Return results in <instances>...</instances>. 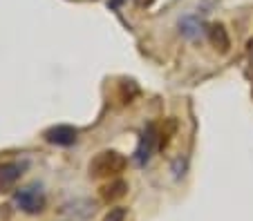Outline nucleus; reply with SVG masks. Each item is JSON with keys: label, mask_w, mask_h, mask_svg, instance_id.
Here are the masks:
<instances>
[{"label": "nucleus", "mask_w": 253, "mask_h": 221, "mask_svg": "<svg viewBox=\"0 0 253 221\" xmlns=\"http://www.w3.org/2000/svg\"><path fill=\"white\" fill-rule=\"evenodd\" d=\"M126 168V159L119 152H112V150H105L99 152L94 159L90 161V177L101 179V177H115L121 170Z\"/></svg>", "instance_id": "nucleus-1"}, {"label": "nucleus", "mask_w": 253, "mask_h": 221, "mask_svg": "<svg viewBox=\"0 0 253 221\" xmlns=\"http://www.w3.org/2000/svg\"><path fill=\"white\" fill-rule=\"evenodd\" d=\"M14 203L23 212H27V215H39V212H43V208H45L43 188H41L39 183H32V186L18 188V190H16V194H14Z\"/></svg>", "instance_id": "nucleus-2"}, {"label": "nucleus", "mask_w": 253, "mask_h": 221, "mask_svg": "<svg viewBox=\"0 0 253 221\" xmlns=\"http://www.w3.org/2000/svg\"><path fill=\"white\" fill-rule=\"evenodd\" d=\"M157 136H159V132L153 123H148L143 127L141 139H139V145H137V152H134V161H137L139 165H143L150 157H153L155 145H157Z\"/></svg>", "instance_id": "nucleus-3"}, {"label": "nucleus", "mask_w": 253, "mask_h": 221, "mask_svg": "<svg viewBox=\"0 0 253 221\" xmlns=\"http://www.w3.org/2000/svg\"><path fill=\"white\" fill-rule=\"evenodd\" d=\"M79 132L72 127V125H54V127H49L47 132H45V141L52 145H61V148H67V145H72L74 141H77Z\"/></svg>", "instance_id": "nucleus-4"}, {"label": "nucleus", "mask_w": 253, "mask_h": 221, "mask_svg": "<svg viewBox=\"0 0 253 221\" xmlns=\"http://www.w3.org/2000/svg\"><path fill=\"white\" fill-rule=\"evenodd\" d=\"M23 170H25V163H16V161L0 165V192H11L16 181L23 174Z\"/></svg>", "instance_id": "nucleus-5"}, {"label": "nucleus", "mask_w": 253, "mask_h": 221, "mask_svg": "<svg viewBox=\"0 0 253 221\" xmlns=\"http://www.w3.org/2000/svg\"><path fill=\"white\" fill-rule=\"evenodd\" d=\"M209 38L213 45H217L220 47V52H226V49L231 47V40H229V34H226V29L222 27V25H213V27L209 29Z\"/></svg>", "instance_id": "nucleus-6"}, {"label": "nucleus", "mask_w": 253, "mask_h": 221, "mask_svg": "<svg viewBox=\"0 0 253 221\" xmlns=\"http://www.w3.org/2000/svg\"><path fill=\"white\" fill-rule=\"evenodd\" d=\"M126 190H128V186L124 181H115L103 188V199L105 201H117V199H121L126 194Z\"/></svg>", "instance_id": "nucleus-7"}, {"label": "nucleus", "mask_w": 253, "mask_h": 221, "mask_svg": "<svg viewBox=\"0 0 253 221\" xmlns=\"http://www.w3.org/2000/svg\"><path fill=\"white\" fill-rule=\"evenodd\" d=\"M103 221H126V208H112Z\"/></svg>", "instance_id": "nucleus-8"}, {"label": "nucleus", "mask_w": 253, "mask_h": 221, "mask_svg": "<svg viewBox=\"0 0 253 221\" xmlns=\"http://www.w3.org/2000/svg\"><path fill=\"white\" fill-rule=\"evenodd\" d=\"M153 2H155V0H137V5H139V7H150Z\"/></svg>", "instance_id": "nucleus-9"}, {"label": "nucleus", "mask_w": 253, "mask_h": 221, "mask_svg": "<svg viewBox=\"0 0 253 221\" xmlns=\"http://www.w3.org/2000/svg\"><path fill=\"white\" fill-rule=\"evenodd\" d=\"M124 0H110V7H119Z\"/></svg>", "instance_id": "nucleus-10"}]
</instances>
